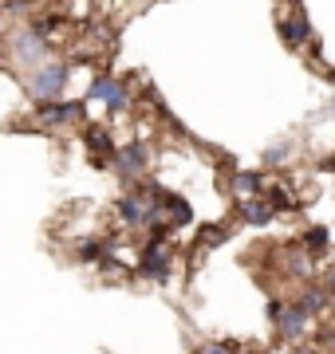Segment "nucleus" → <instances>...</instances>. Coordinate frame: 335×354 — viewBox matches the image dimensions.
Masks as SVG:
<instances>
[{"mask_svg":"<svg viewBox=\"0 0 335 354\" xmlns=\"http://www.w3.org/2000/svg\"><path fill=\"white\" fill-rule=\"evenodd\" d=\"M8 55H12V64L20 67V71H36V67H44L48 59H52V39H48V32L44 28H20V32H12V39H8Z\"/></svg>","mask_w":335,"mask_h":354,"instance_id":"f257e3e1","label":"nucleus"},{"mask_svg":"<svg viewBox=\"0 0 335 354\" xmlns=\"http://www.w3.org/2000/svg\"><path fill=\"white\" fill-rule=\"evenodd\" d=\"M67 83H71V64L67 59H48L28 75V99L32 102H55L64 99Z\"/></svg>","mask_w":335,"mask_h":354,"instance_id":"f03ea898","label":"nucleus"},{"mask_svg":"<svg viewBox=\"0 0 335 354\" xmlns=\"http://www.w3.org/2000/svg\"><path fill=\"white\" fill-rule=\"evenodd\" d=\"M83 102H103L107 114L111 118H118V114H127L130 111V102H134V95H130L127 87V79H115V75H95L87 83V91H83Z\"/></svg>","mask_w":335,"mask_h":354,"instance_id":"7ed1b4c3","label":"nucleus"},{"mask_svg":"<svg viewBox=\"0 0 335 354\" xmlns=\"http://www.w3.org/2000/svg\"><path fill=\"white\" fill-rule=\"evenodd\" d=\"M87 114V102L83 99H55V102H36V122L48 130H75L87 127L83 122Z\"/></svg>","mask_w":335,"mask_h":354,"instance_id":"20e7f679","label":"nucleus"},{"mask_svg":"<svg viewBox=\"0 0 335 354\" xmlns=\"http://www.w3.org/2000/svg\"><path fill=\"white\" fill-rule=\"evenodd\" d=\"M83 146L91 150V165H95V169L115 165L118 146H115V130L111 127H103V122H87V127H83Z\"/></svg>","mask_w":335,"mask_h":354,"instance_id":"39448f33","label":"nucleus"},{"mask_svg":"<svg viewBox=\"0 0 335 354\" xmlns=\"http://www.w3.org/2000/svg\"><path fill=\"white\" fill-rule=\"evenodd\" d=\"M276 32H280V39L288 44L292 51L308 48V44H316V32H311V20L304 16V8L300 4H292L288 12H280V20H276Z\"/></svg>","mask_w":335,"mask_h":354,"instance_id":"423d86ee","label":"nucleus"},{"mask_svg":"<svg viewBox=\"0 0 335 354\" xmlns=\"http://www.w3.org/2000/svg\"><path fill=\"white\" fill-rule=\"evenodd\" d=\"M170 268H174V248H170L166 241H150L146 248H142V256H138V276L166 283V279H170Z\"/></svg>","mask_w":335,"mask_h":354,"instance_id":"0eeeda50","label":"nucleus"},{"mask_svg":"<svg viewBox=\"0 0 335 354\" xmlns=\"http://www.w3.org/2000/svg\"><path fill=\"white\" fill-rule=\"evenodd\" d=\"M146 165H150V146L146 142H127V146H118L115 153V174L123 177V181H138L142 174H146Z\"/></svg>","mask_w":335,"mask_h":354,"instance_id":"6e6552de","label":"nucleus"},{"mask_svg":"<svg viewBox=\"0 0 335 354\" xmlns=\"http://www.w3.org/2000/svg\"><path fill=\"white\" fill-rule=\"evenodd\" d=\"M269 311H272V319H276V327H280L284 339H300L311 323V311L304 304H272Z\"/></svg>","mask_w":335,"mask_h":354,"instance_id":"1a4fd4ad","label":"nucleus"},{"mask_svg":"<svg viewBox=\"0 0 335 354\" xmlns=\"http://www.w3.org/2000/svg\"><path fill=\"white\" fill-rule=\"evenodd\" d=\"M272 216H276V209H272L269 201H257V197L241 201V221H245V225L264 228V225H272Z\"/></svg>","mask_w":335,"mask_h":354,"instance_id":"9d476101","label":"nucleus"},{"mask_svg":"<svg viewBox=\"0 0 335 354\" xmlns=\"http://www.w3.org/2000/svg\"><path fill=\"white\" fill-rule=\"evenodd\" d=\"M233 193H237L241 201L264 193V174H257V169H241V174H233Z\"/></svg>","mask_w":335,"mask_h":354,"instance_id":"9b49d317","label":"nucleus"},{"mask_svg":"<svg viewBox=\"0 0 335 354\" xmlns=\"http://www.w3.org/2000/svg\"><path fill=\"white\" fill-rule=\"evenodd\" d=\"M166 216H170V225H174V228H181V225H190V221H194V209H190L185 197L166 193Z\"/></svg>","mask_w":335,"mask_h":354,"instance_id":"f8f14e48","label":"nucleus"},{"mask_svg":"<svg viewBox=\"0 0 335 354\" xmlns=\"http://www.w3.org/2000/svg\"><path fill=\"white\" fill-rule=\"evenodd\" d=\"M292 150H296V146H292V142H288V138L272 142L269 150H264V162H269V165H284V162H288V158H292Z\"/></svg>","mask_w":335,"mask_h":354,"instance_id":"ddd939ff","label":"nucleus"},{"mask_svg":"<svg viewBox=\"0 0 335 354\" xmlns=\"http://www.w3.org/2000/svg\"><path fill=\"white\" fill-rule=\"evenodd\" d=\"M103 256H107V248H103L99 241H83V244L75 248V260H83V264H99Z\"/></svg>","mask_w":335,"mask_h":354,"instance_id":"4468645a","label":"nucleus"},{"mask_svg":"<svg viewBox=\"0 0 335 354\" xmlns=\"http://www.w3.org/2000/svg\"><path fill=\"white\" fill-rule=\"evenodd\" d=\"M304 244H308V256H323L327 252V228H311Z\"/></svg>","mask_w":335,"mask_h":354,"instance_id":"2eb2a0df","label":"nucleus"},{"mask_svg":"<svg viewBox=\"0 0 335 354\" xmlns=\"http://www.w3.org/2000/svg\"><path fill=\"white\" fill-rule=\"evenodd\" d=\"M300 304L308 307L311 315H320V311H323V304H327V295H323L320 288H308V291H304V299H300Z\"/></svg>","mask_w":335,"mask_h":354,"instance_id":"dca6fc26","label":"nucleus"},{"mask_svg":"<svg viewBox=\"0 0 335 354\" xmlns=\"http://www.w3.org/2000/svg\"><path fill=\"white\" fill-rule=\"evenodd\" d=\"M269 205L272 209H288L292 205V193L284 189V185H269Z\"/></svg>","mask_w":335,"mask_h":354,"instance_id":"f3484780","label":"nucleus"},{"mask_svg":"<svg viewBox=\"0 0 335 354\" xmlns=\"http://www.w3.org/2000/svg\"><path fill=\"white\" fill-rule=\"evenodd\" d=\"M201 354H237V346L233 342H209V346H201Z\"/></svg>","mask_w":335,"mask_h":354,"instance_id":"a211bd4d","label":"nucleus"},{"mask_svg":"<svg viewBox=\"0 0 335 354\" xmlns=\"http://www.w3.org/2000/svg\"><path fill=\"white\" fill-rule=\"evenodd\" d=\"M327 111H332V118H335V95H332V106H327Z\"/></svg>","mask_w":335,"mask_h":354,"instance_id":"6ab92c4d","label":"nucleus"},{"mask_svg":"<svg viewBox=\"0 0 335 354\" xmlns=\"http://www.w3.org/2000/svg\"><path fill=\"white\" fill-rule=\"evenodd\" d=\"M0 32H4V20H0Z\"/></svg>","mask_w":335,"mask_h":354,"instance_id":"aec40b11","label":"nucleus"}]
</instances>
